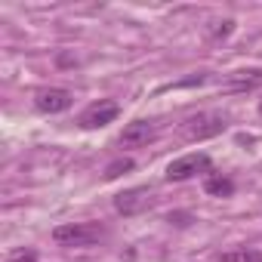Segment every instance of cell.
<instances>
[{
    "label": "cell",
    "mask_w": 262,
    "mask_h": 262,
    "mask_svg": "<svg viewBox=\"0 0 262 262\" xmlns=\"http://www.w3.org/2000/svg\"><path fill=\"white\" fill-rule=\"evenodd\" d=\"M256 86H262V68H237L222 77L225 93H250Z\"/></svg>",
    "instance_id": "cell-8"
},
{
    "label": "cell",
    "mask_w": 262,
    "mask_h": 262,
    "mask_svg": "<svg viewBox=\"0 0 262 262\" xmlns=\"http://www.w3.org/2000/svg\"><path fill=\"white\" fill-rule=\"evenodd\" d=\"M105 225L102 222H65L53 228V241L59 247H93L105 237Z\"/></svg>",
    "instance_id": "cell-2"
},
{
    "label": "cell",
    "mask_w": 262,
    "mask_h": 262,
    "mask_svg": "<svg viewBox=\"0 0 262 262\" xmlns=\"http://www.w3.org/2000/svg\"><path fill=\"white\" fill-rule=\"evenodd\" d=\"M225 129H228V117L219 114V111H198V114H191V117H185V120L179 123V133H182V139H188V142L213 139V136L225 133Z\"/></svg>",
    "instance_id": "cell-1"
},
{
    "label": "cell",
    "mask_w": 262,
    "mask_h": 262,
    "mask_svg": "<svg viewBox=\"0 0 262 262\" xmlns=\"http://www.w3.org/2000/svg\"><path fill=\"white\" fill-rule=\"evenodd\" d=\"M7 262H40V256H37V250H31V247H16V250H10Z\"/></svg>",
    "instance_id": "cell-12"
},
{
    "label": "cell",
    "mask_w": 262,
    "mask_h": 262,
    "mask_svg": "<svg viewBox=\"0 0 262 262\" xmlns=\"http://www.w3.org/2000/svg\"><path fill=\"white\" fill-rule=\"evenodd\" d=\"M136 164H133V158H114L108 167H105V179L111 182V179H117V176H123V173H129Z\"/></svg>",
    "instance_id": "cell-11"
},
{
    "label": "cell",
    "mask_w": 262,
    "mask_h": 262,
    "mask_svg": "<svg viewBox=\"0 0 262 262\" xmlns=\"http://www.w3.org/2000/svg\"><path fill=\"white\" fill-rule=\"evenodd\" d=\"M256 111H259V117H262V99H259V108H256Z\"/></svg>",
    "instance_id": "cell-14"
},
{
    "label": "cell",
    "mask_w": 262,
    "mask_h": 262,
    "mask_svg": "<svg viewBox=\"0 0 262 262\" xmlns=\"http://www.w3.org/2000/svg\"><path fill=\"white\" fill-rule=\"evenodd\" d=\"M74 105V93L65 86H43L34 93V108L40 114H62Z\"/></svg>",
    "instance_id": "cell-6"
},
{
    "label": "cell",
    "mask_w": 262,
    "mask_h": 262,
    "mask_svg": "<svg viewBox=\"0 0 262 262\" xmlns=\"http://www.w3.org/2000/svg\"><path fill=\"white\" fill-rule=\"evenodd\" d=\"M213 262H262V250L256 247H231L213 253Z\"/></svg>",
    "instance_id": "cell-10"
},
{
    "label": "cell",
    "mask_w": 262,
    "mask_h": 262,
    "mask_svg": "<svg viewBox=\"0 0 262 262\" xmlns=\"http://www.w3.org/2000/svg\"><path fill=\"white\" fill-rule=\"evenodd\" d=\"M155 136H158V126H155V120H129L123 129H120V136H117V142H120V148H142V145H148V142H155Z\"/></svg>",
    "instance_id": "cell-7"
},
{
    "label": "cell",
    "mask_w": 262,
    "mask_h": 262,
    "mask_svg": "<svg viewBox=\"0 0 262 262\" xmlns=\"http://www.w3.org/2000/svg\"><path fill=\"white\" fill-rule=\"evenodd\" d=\"M204 191H207L210 198H231V194H234V179L225 176V173L210 170V173L204 176Z\"/></svg>",
    "instance_id": "cell-9"
},
{
    "label": "cell",
    "mask_w": 262,
    "mask_h": 262,
    "mask_svg": "<svg viewBox=\"0 0 262 262\" xmlns=\"http://www.w3.org/2000/svg\"><path fill=\"white\" fill-rule=\"evenodd\" d=\"M155 188L151 185H136V188H126V191H120V194H114V213H120V216H142V213H148L151 207H155Z\"/></svg>",
    "instance_id": "cell-3"
},
{
    "label": "cell",
    "mask_w": 262,
    "mask_h": 262,
    "mask_svg": "<svg viewBox=\"0 0 262 262\" xmlns=\"http://www.w3.org/2000/svg\"><path fill=\"white\" fill-rule=\"evenodd\" d=\"M210 167H213V161H210V155H204V151H191V155H182V158H176V161H170V167H167V173H164V179L167 182H188V179H194L198 173H210Z\"/></svg>",
    "instance_id": "cell-4"
},
{
    "label": "cell",
    "mask_w": 262,
    "mask_h": 262,
    "mask_svg": "<svg viewBox=\"0 0 262 262\" xmlns=\"http://www.w3.org/2000/svg\"><path fill=\"white\" fill-rule=\"evenodd\" d=\"M117 117H120V105L114 99H99V102H90L77 114V126L80 129H102V126L114 123Z\"/></svg>",
    "instance_id": "cell-5"
},
{
    "label": "cell",
    "mask_w": 262,
    "mask_h": 262,
    "mask_svg": "<svg viewBox=\"0 0 262 262\" xmlns=\"http://www.w3.org/2000/svg\"><path fill=\"white\" fill-rule=\"evenodd\" d=\"M231 31H234V22H231V19H225L219 28H213V34H210V37H213V40H222V37H228Z\"/></svg>",
    "instance_id": "cell-13"
}]
</instances>
